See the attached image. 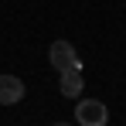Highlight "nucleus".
<instances>
[{
	"mask_svg": "<svg viewBox=\"0 0 126 126\" xmlns=\"http://www.w3.org/2000/svg\"><path fill=\"white\" fill-rule=\"evenodd\" d=\"M48 62L55 72H68V68H82V58H79V51L72 48L68 41H55L48 48Z\"/></svg>",
	"mask_w": 126,
	"mask_h": 126,
	"instance_id": "1",
	"label": "nucleus"
},
{
	"mask_svg": "<svg viewBox=\"0 0 126 126\" xmlns=\"http://www.w3.org/2000/svg\"><path fill=\"white\" fill-rule=\"evenodd\" d=\"M75 119L82 126H106L109 123V109H106V102H99V99H85V102H79V109H75Z\"/></svg>",
	"mask_w": 126,
	"mask_h": 126,
	"instance_id": "2",
	"label": "nucleus"
},
{
	"mask_svg": "<svg viewBox=\"0 0 126 126\" xmlns=\"http://www.w3.org/2000/svg\"><path fill=\"white\" fill-rule=\"evenodd\" d=\"M24 99V82L17 75H0V102L3 106H17Z\"/></svg>",
	"mask_w": 126,
	"mask_h": 126,
	"instance_id": "3",
	"label": "nucleus"
},
{
	"mask_svg": "<svg viewBox=\"0 0 126 126\" xmlns=\"http://www.w3.org/2000/svg\"><path fill=\"white\" fill-rule=\"evenodd\" d=\"M82 68H68V72H58V89H62V95H68V99H79L82 95Z\"/></svg>",
	"mask_w": 126,
	"mask_h": 126,
	"instance_id": "4",
	"label": "nucleus"
}]
</instances>
